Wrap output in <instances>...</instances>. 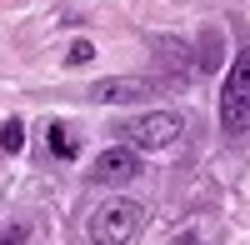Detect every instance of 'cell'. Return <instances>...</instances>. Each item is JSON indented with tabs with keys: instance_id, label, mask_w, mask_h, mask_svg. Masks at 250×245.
<instances>
[{
	"instance_id": "6",
	"label": "cell",
	"mask_w": 250,
	"mask_h": 245,
	"mask_svg": "<svg viewBox=\"0 0 250 245\" xmlns=\"http://www.w3.org/2000/svg\"><path fill=\"white\" fill-rule=\"evenodd\" d=\"M195 65H200L205 75L220 70V30H205V35H200V60H195Z\"/></svg>"
},
{
	"instance_id": "8",
	"label": "cell",
	"mask_w": 250,
	"mask_h": 245,
	"mask_svg": "<svg viewBox=\"0 0 250 245\" xmlns=\"http://www.w3.org/2000/svg\"><path fill=\"white\" fill-rule=\"evenodd\" d=\"M50 150H55V155H65V160H70V155H75V135H70L65 125H50Z\"/></svg>"
},
{
	"instance_id": "4",
	"label": "cell",
	"mask_w": 250,
	"mask_h": 245,
	"mask_svg": "<svg viewBox=\"0 0 250 245\" xmlns=\"http://www.w3.org/2000/svg\"><path fill=\"white\" fill-rule=\"evenodd\" d=\"M155 85L150 80H105V85H95L90 100H105V105H115V100H140V95H150Z\"/></svg>"
},
{
	"instance_id": "9",
	"label": "cell",
	"mask_w": 250,
	"mask_h": 245,
	"mask_svg": "<svg viewBox=\"0 0 250 245\" xmlns=\"http://www.w3.org/2000/svg\"><path fill=\"white\" fill-rule=\"evenodd\" d=\"M65 60H70V65H90V60H95V45H90V40H75Z\"/></svg>"
},
{
	"instance_id": "5",
	"label": "cell",
	"mask_w": 250,
	"mask_h": 245,
	"mask_svg": "<svg viewBox=\"0 0 250 245\" xmlns=\"http://www.w3.org/2000/svg\"><path fill=\"white\" fill-rule=\"evenodd\" d=\"M220 90H235V95L250 100V45L235 55V65H230V75H225V85H220Z\"/></svg>"
},
{
	"instance_id": "7",
	"label": "cell",
	"mask_w": 250,
	"mask_h": 245,
	"mask_svg": "<svg viewBox=\"0 0 250 245\" xmlns=\"http://www.w3.org/2000/svg\"><path fill=\"white\" fill-rule=\"evenodd\" d=\"M0 145H5V155L25 150V120H20V115H5V135H0Z\"/></svg>"
},
{
	"instance_id": "10",
	"label": "cell",
	"mask_w": 250,
	"mask_h": 245,
	"mask_svg": "<svg viewBox=\"0 0 250 245\" xmlns=\"http://www.w3.org/2000/svg\"><path fill=\"white\" fill-rule=\"evenodd\" d=\"M5 245H25V230H20V225H10V230H5Z\"/></svg>"
},
{
	"instance_id": "3",
	"label": "cell",
	"mask_w": 250,
	"mask_h": 245,
	"mask_svg": "<svg viewBox=\"0 0 250 245\" xmlns=\"http://www.w3.org/2000/svg\"><path fill=\"white\" fill-rule=\"evenodd\" d=\"M135 175H140V150L135 145H110V150L95 155L90 185H130Z\"/></svg>"
},
{
	"instance_id": "1",
	"label": "cell",
	"mask_w": 250,
	"mask_h": 245,
	"mask_svg": "<svg viewBox=\"0 0 250 245\" xmlns=\"http://www.w3.org/2000/svg\"><path fill=\"white\" fill-rule=\"evenodd\" d=\"M140 220H145L140 200H105V205L90 215L85 235H90V245H130L135 230H140Z\"/></svg>"
},
{
	"instance_id": "2",
	"label": "cell",
	"mask_w": 250,
	"mask_h": 245,
	"mask_svg": "<svg viewBox=\"0 0 250 245\" xmlns=\"http://www.w3.org/2000/svg\"><path fill=\"white\" fill-rule=\"evenodd\" d=\"M180 125L185 120L175 115V110H140V115H130V120H120V140L125 145H135V150H165L170 140L180 135Z\"/></svg>"
}]
</instances>
